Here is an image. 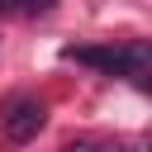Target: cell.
<instances>
[{
  "label": "cell",
  "mask_w": 152,
  "mask_h": 152,
  "mask_svg": "<svg viewBox=\"0 0 152 152\" xmlns=\"http://www.w3.org/2000/svg\"><path fill=\"white\" fill-rule=\"evenodd\" d=\"M66 62H81V66H95V71H109V76H142V66L152 62V48L147 43H100V48H62Z\"/></svg>",
  "instance_id": "6da1fadb"
},
{
  "label": "cell",
  "mask_w": 152,
  "mask_h": 152,
  "mask_svg": "<svg viewBox=\"0 0 152 152\" xmlns=\"http://www.w3.org/2000/svg\"><path fill=\"white\" fill-rule=\"evenodd\" d=\"M43 124H48V104L38 95H14L5 104V114H0V128H5L10 142H33L43 133Z\"/></svg>",
  "instance_id": "7a4b0ae2"
},
{
  "label": "cell",
  "mask_w": 152,
  "mask_h": 152,
  "mask_svg": "<svg viewBox=\"0 0 152 152\" xmlns=\"http://www.w3.org/2000/svg\"><path fill=\"white\" fill-rule=\"evenodd\" d=\"M66 152H95V142H71Z\"/></svg>",
  "instance_id": "3957f363"
},
{
  "label": "cell",
  "mask_w": 152,
  "mask_h": 152,
  "mask_svg": "<svg viewBox=\"0 0 152 152\" xmlns=\"http://www.w3.org/2000/svg\"><path fill=\"white\" fill-rule=\"evenodd\" d=\"M95 152H124V147H119V142H104V147H95Z\"/></svg>",
  "instance_id": "277c9868"
}]
</instances>
